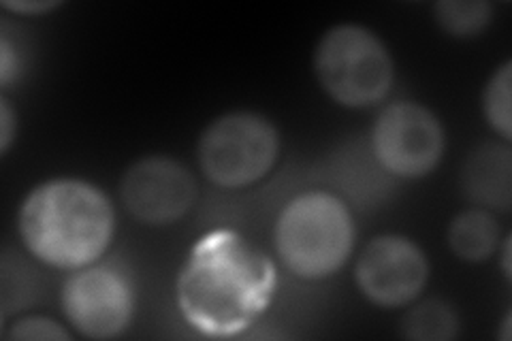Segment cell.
I'll list each match as a JSON object with an SVG mask.
<instances>
[{"mask_svg":"<svg viewBox=\"0 0 512 341\" xmlns=\"http://www.w3.org/2000/svg\"><path fill=\"white\" fill-rule=\"evenodd\" d=\"M510 235H506L504 239H502V243H500V248H498V254L502 256V273H504V278L510 282L512 280V269H510Z\"/></svg>","mask_w":512,"mask_h":341,"instance_id":"d6986e66","label":"cell"},{"mask_svg":"<svg viewBox=\"0 0 512 341\" xmlns=\"http://www.w3.org/2000/svg\"><path fill=\"white\" fill-rule=\"evenodd\" d=\"M282 150L278 126L259 111L237 109L214 118L197 141L205 180L222 190L259 184L274 171Z\"/></svg>","mask_w":512,"mask_h":341,"instance_id":"5b68a950","label":"cell"},{"mask_svg":"<svg viewBox=\"0 0 512 341\" xmlns=\"http://www.w3.org/2000/svg\"><path fill=\"white\" fill-rule=\"evenodd\" d=\"M22 58L7 35L0 37V86L9 88L15 79H20Z\"/></svg>","mask_w":512,"mask_h":341,"instance_id":"2e32d148","label":"cell"},{"mask_svg":"<svg viewBox=\"0 0 512 341\" xmlns=\"http://www.w3.org/2000/svg\"><path fill=\"white\" fill-rule=\"evenodd\" d=\"M431 275L429 256L412 237L384 233L365 243L355 265V284L367 303L402 310L423 295Z\"/></svg>","mask_w":512,"mask_h":341,"instance_id":"ba28073f","label":"cell"},{"mask_svg":"<svg viewBox=\"0 0 512 341\" xmlns=\"http://www.w3.org/2000/svg\"><path fill=\"white\" fill-rule=\"evenodd\" d=\"M461 320L455 307L444 299H416L399 320V331L412 341H453L459 335Z\"/></svg>","mask_w":512,"mask_h":341,"instance_id":"7c38bea8","label":"cell"},{"mask_svg":"<svg viewBox=\"0 0 512 341\" xmlns=\"http://www.w3.org/2000/svg\"><path fill=\"white\" fill-rule=\"evenodd\" d=\"M510 322H512V316L506 314V318H504V322H502V333H498V337H500L502 341H508V339H510Z\"/></svg>","mask_w":512,"mask_h":341,"instance_id":"ffe728a7","label":"cell"},{"mask_svg":"<svg viewBox=\"0 0 512 341\" xmlns=\"http://www.w3.org/2000/svg\"><path fill=\"white\" fill-rule=\"evenodd\" d=\"M355 241L357 226L350 205L331 190L295 194L274 222L278 261L303 282L333 278L350 261Z\"/></svg>","mask_w":512,"mask_h":341,"instance_id":"3957f363","label":"cell"},{"mask_svg":"<svg viewBox=\"0 0 512 341\" xmlns=\"http://www.w3.org/2000/svg\"><path fill=\"white\" fill-rule=\"evenodd\" d=\"M15 139H18V113L3 94L0 96V154L7 156Z\"/></svg>","mask_w":512,"mask_h":341,"instance_id":"e0dca14e","label":"cell"},{"mask_svg":"<svg viewBox=\"0 0 512 341\" xmlns=\"http://www.w3.org/2000/svg\"><path fill=\"white\" fill-rule=\"evenodd\" d=\"M60 5V0H5L3 9L15 15H35V18H39V15L50 13Z\"/></svg>","mask_w":512,"mask_h":341,"instance_id":"ac0fdd59","label":"cell"},{"mask_svg":"<svg viewBox=\"0 0 512 341\" xmlns=\"http://www.w3.org/2000/svg\"><path fill=\"white\" fill-rule=\"evenodd\" d=\"M3 337L9 341H71V331L62 322L41 316L28 314L15 318L11 324H5Z\"/></svg>","mask_w":512,"mask_h":341,"instance_id":"9a60e30c","label":"cell"},{"mask_svg":"<svg viewBox=\"0 0 512 341\" xmlns=\"http://www.w3.org/2000/svg\"><path fill=\"white\" fill-rule=\"evenodd\" d=\"M18 235L37 263L71 273L103 261L116 235V209L94 182L52 177L28 190L18 211Z\"/></svg>","mask_w":512,"mask_h":341,"instance_id":"7a4b0ae2","label":"cell"},{"mask_svg":"<svg viewBox=\"0 0 512 341\" xmlns=\"http://www.w3.org/2000/svg\"><path fill=\"white\" fill-rule=\"evenodd\" d=\"M504 239L502 224L495 214L480 207H468L459 211L448 222L446 243L451 252L463 263H487L491 256L498 254Z\"/></svg>","mask_w":512,"mask_h":341,"instance_id":"8fae6325","label":"cell"},{"mask_svg":"<svg viewBox=\"0 0 512 341\" xmlns=\"http://www.w3.org/2000/svg\"><path fill=\"white\" fill-rule=\"evenodd\" d=\"M314 77L329 99L344 109L380 105L395 84V60L378 32L344 22L323 32L314 47Z\"/></svg>","mask_w":512,"mask_h":341,"instance_id":"277c9868","label":"cell"},{"mask_svg":"<svg viewBox=\"0 0 512 341\" xmlns=\"http://www.w3.org/2000/svg\"><path fill=\"white\" fill-rule=\"evenodd\" d=\"M60 307L64 322L77 335L96 341L116 339L135 318L133 275L111 261L71 271L60 288Z\"/></svg>","mask_w":512,"mask_h":341,"instance_id":"52a82bcc","label":"cell"},{"mask_svg":"<svg viewBox=\"0 0 512 341\" xmlns=\"http://www.w3.org/2000/svg\"><path fill=\"white\" fill-rule=\"evenodd\" d=\"M197 197L195 175L184 162L167 154L137 158L120 180V201L126 214L154 229L180 222L195 207Z\"/></svg>","mask_w":512,"mask_h":341,"instance_id":"9c48e42d","label":"cell"},{"mask_svg":"<svg viewBox=\"0 0 512 341\" xmlns=\"http://www.w3.org/2000/svg\"><path fill=\"white\" fill-rule=\"evenodd\" d=\"M278 288L271 258L233 229L201 235L175 280V303L190 329L231 339L252 329L269 310Z\"/></svg>","mask_w":512,"mask_h":341,"instance_id":"6da1fadb","label":"cell"},{"mask_svg":"<svg viewBox=\"0 0 512 341\" xmlns=\"http://www.w3.org/2000/svg\"><path fill=\"white\" fill-rule=\"evenodd\" d=\"M367 148L376 165L393 180L414 182L440 167L446 152V131L427 105L393 101L378 111Z\"/></svg>","mask_w":512,"mask_h":341,"instance_id":"8992f818","label":"cell"},{"mask_svg":"<svg viewBox=\"0 0 512 341\" xmlns=\"http://www.w3.org/2000/svg\"><path fill=\"white\" fill-rule=\"evenodd\" d=\"M493 20V7L487 0H438L434 22L446 37L468 41L483 35Z\"/></svg>","mask_w":512,"mask_h":341,"instance_id":"4fadbf2b","label":"cell"},{"mask_svg":"<svg viewBox=\"0 0 512 341\" xmlns=\"http://www.w3.org/2000/svg\"><path fill=\"white\" fill-rule=\"evenodd\" d=\"M463 197L491 214L512 209V150L506 141H485L466 156L459 173Z\"/></svg>","mask_w":512,"mask_h":341,"instance_id":"30bf717a","label":"cell"},{"mask_svg":"<svg viewBox=\"0 0 512 341\" xmlns=\"http://www.w3.org/2000/svg\"><path fill=\"white\" fill-rule=\"evenodd\" d=\"M483 116L491 131L502 141L512 139V60H504L498 69L491 73L483 88Z\"/></svg>","mask_w":512,"mask_h":341,"instance_id":"5bb4252c","label":"cell"}]
</instances>
